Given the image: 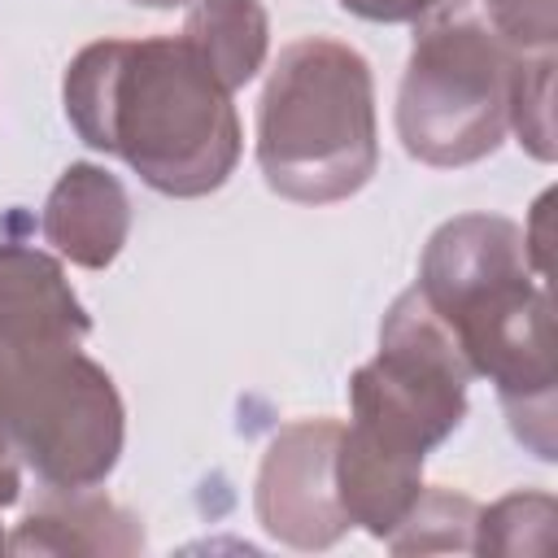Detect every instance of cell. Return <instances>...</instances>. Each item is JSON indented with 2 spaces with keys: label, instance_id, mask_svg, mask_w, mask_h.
Returning a JSON list of instances; mask_svg holds the SVG:
<instances>
[{
  "label": "cell",
  "instance_id": "3957f363",
  "mask_svg": "<svg viewBox=\"0 0 558 558\" xmlns=\"http://www.w3.org/2000/svg\"><path fill=\"white\" fill-rule=\"evenodd\" d=\"M257 170L296 205H336L375 179V74L353 44L305 35L275 57L257 100Z\"/></svg>",
  "mask_w": 558,
  "mask_h": 558
},
{
  "label": "cell",
  "instance_id": "4fadbf2b",
  "mask_svg": "<svg viewBox=\"0 0 558 558\" xmlns=\"http://www.w3.org/2000/svg\"><path fill=\"white\" fill-rule=\"evenodd\" d=\"M554 497L536 488L506 493L488 510L480 506L471 554H549L554 541Z\"/></svg>",
  "mask_w": 558,
  "mask_h": 558
},
{
  "label": "cell",
  "instance_id": "8fae6325",
  "mask_svg": "<svg viewBox=\"0 0 558 558\" xmlns=\"http://www.w3.org/2000/svg\"><path fill=\"white\" fill-rule=\"evenodd\" d=\"M227 92L257 78L270 48V13L262 0H196L179 31Z\"/></svg>",
  "mask_w": 558,
  "mask_h": 558
},
{
  "label": "cell",
  "instance_id": "9a60e30c",
  "mask_svg": "<svg viewBox=\"0 0 558 558\" xmlns=\"http://www.w3.org/2000/svg\"><path fill=\"white\" fill-rule=\"evenodd\" d=\"M484 22L514 52H554L558 44V0H480Z\"/></svg>",
  "mask_w": 558,
  "mask_h": 558
},
{
  "label": "cell",
  "instance_id": "ac0fdd59",
  "mask_svg": "<svg viewBox=\"0 0 558 558\" xmlns=\"http://www.w3.org/2000/svg\"><path fill=\"white\" fill-rule=\"evenodd\" d=\"M131 4H140V9H183L192 0H131Z\"/></svg>",
  "mask_w": 558,
  "mask_h": 558
},
{
  "label": "cell",
  "instance_id": "30bf717a",
  "mask_svg": "<svg viewBox=\"0 0 558 558\" xmlns=\"http://www.w3.org/2000/svg\"><path fill=\"white\" fill-rule=\"evenodd\" d=\"M92 314L74 296L61 257L0 240V340H87Z\"/></svg>",
  "mask_w": 558,
  "mask_h": 558
},
{
  "label": "cell",
  "instance_id": "8992f818",
  "mask_svg": "<svg viewBox=\"0 0 558 558\" xmlns=\"http://www.w3.org/2000/svg\"><path fill=\"white\" fill-rule=\"evenodd\" d=\"M471 379L449 327L418 288H405L379 323V353L349 375L353 418L344 436L392 462L423 466L427 453L462 427Z\"/></svg>",
  "mask_w": 558,
  "mask_h": 558
},
{
  "label": "cell",
  "instance_id": "52a82bcc",
  "mask_svg": "<svg viewBox=\"0 0 558 558\" xmlns=\"http://www.w3.org/2000/svg\"><path fill=\"white\" fill-rule=\"evenodd\" d=\"M336 418H301L275 432L262 453L253 510L266 536L292 549H331L353 523L336 493Z\"/></svg>",
  "mask_w": 558,
  "mask_h": 558
},
{
  "label": "cell",
  "instance_id": "7c38bea8",
  "mask_svg": "<svg viewBox=\"0 0 558 558\" xmlns=\"http://www.w3.org/2000/svg\"><path fill=\"white\" fill-rule=\"evenodd\" d=\"M475 519H480V506L466 493L427 488L423 484L418 501L410 506L401 527L388 536V549L392 554H449V549H466L471 554Z\"/></svg>",
  "mask_w": 558,
  "mask_h": 558
},
{
  "label": "cell",
  "instance_id": "5bb4252c",
  "mask_svg": "<svg viewBox=\"0 0 558 558\" xmlns=\"http://www.w3.org/2000/svg\"><path fill=\"white\" fill-rule=\"evenodd\" d=\"M510 126L536 161H554V52H519L510 74Z\"/></svg>",
  "mask_w": 558,
  "mask_h": 558
},
{
  "label": "cell",
  "instance_id": "277c9868",
  "mask_svg": "<svg viewBox=\"0 0 558 558\" xmlns=\"http://www.w3.org/2000/svg\"><path fill=\"white\" fill-rule=\"evenodd\" d=\"M0 427L44 488H96L122 458L126 405L83 340H0Z\"/></svg>",
  "mask_w": 558,
  "mask_h": 558
},
{
  "label": "cell",
  "instance_id": "2e32d148",
  "mask_svg": "<svg viewBox=\"0 0 558 558\" xmlns=\"http://www.w3.org/2000/svg\"><path fill=\"white\" fill-rule=\"evenodd\" d=\"M344 13L362 17V22H384V26H401V22H427L432 13L458 4V0H336Z\"/></svg>",
  "mask_w": 558,
  "mask_h": 558
},
{
  "label": "cell",
  "instance_id": "9c48e42d",
  "mask_svg": "<svg viewBox=\"0 0 558 558\" xmlns=\"http://www.w3.org/2000/svg\"><path fill=\"white\" fill-rule=\"evenodd\" d=\"M144 523L96 488H44L9 536V554H140Z\"/></svg>",
  "mask_w": 558,
  "mask_h": 558
},
{
  "label": "cell",
  "instance_id": "d6986e66",
  "mask_svg": "<svg viewBox=\"0 0 558 558\" xmlns=\"http://www.w3.org/2000/svg\"><path fill=\"white\" fill-rule=\"evenodd\" d=\"M4 549H9V536H4V532H0V554H4Z\"/></svg>",
  "mask_w": 558,
  "mask_h": 558
},
{
  "label": "cell",
  "instance_id": "5b68a950",
  "mask_svg": "<svg viewBox=\"0 0 558 558\" xmlns=\"http://www.w3.org/2000/svg\"><path fill=\"white\" fill-rule=\"evenodd\" d=\"M514 48L493 26L462 9L432 13L410 48L397 87V140L436 170H458L493 157L510 131Z\"/></svg>",
  "mask_w": 558,
  "mask_h": 558
},
{
  "label": "cell",
  "instance_id": "7a4b0ae2",
  "mask_svg": "<svg viewBox=\"0 0 558 558\" xmlns=\"http://www.w3.org/2000/svg\"><path fill=\"white\" fill-rule=\"evenodd\" d=\"M414 288L458 340L471 375L493 379L514 440L532 458L554 462L549 292L527 262L523 227L501 214L440 222L418 257Z\"/></svg>",
  "mask_w": 558,
  "mask_h": 558
},
{
  "label": "cell",
  "instance_id": "e0dca14e",
  "mask_svg": "<svg viewBox=\"0 0 558 558\" xmlns=\"http://www.w3.org/2000/svg\"><path fill=\"white\" fill-rule=\"evenodd\" d=\"M17 497H22V462H17V453L0 427V510L17 506Z\"/></svg>",
  "mask_w": 558,
  "mask_h": 558
},
{
  "label": "cell",
  "instance_id": "6da1fadb",
  "mask_svg": "<svg viewBox=\"0 0 558 558\" xmlns=\"http://www.w3.org/2000/svg\"><path fill=\"white\" fill-rule=\"evenodd\" d=\"M231 96L183 35L96 39L61 78L74 135L174 201L209 196L235 174L244 131Z\"/></svg>",
  "mask_w": 558,
  "mask_h": 558
},
{
  "label": "cell",
  "instance_id": "ba28073f",
  "mask_svg": "<svg viewBox=\"0 0 558 558\" xmlns=\"http://www.w3.org/2000/svg\"><path fill=\"white\" fill-rule=\"evenodd\" d=\"M39 231L70 266L105 270L131 235V196L105 166L70 161L44 201Z\"/></svg>",
  "mask_w": 558,
  "mask_h": 558
}]
</instances>
